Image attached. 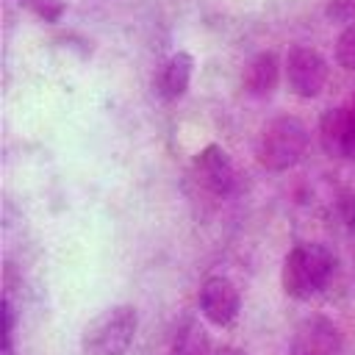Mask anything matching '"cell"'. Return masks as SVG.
Segmentation results:
<instances>
[{
	"label": "cell",
	"mask_w": 355,
	"mask_h": 355,
	"mask_svg": "<svg viewBox=\"0 0 355 355\" xmlns=\"http://www.w3.org/2000/svg\"><path fill=\"white\" fill-rule=\"evenodd\" d=\"M333 269H336V255L330 247L319 241L297 244L283 261V272H280L283 291L291 300H311L327 286Z\"/></svg>",
	"instance_id": "6da1fadb"
},
{
	"label": "cell",
	"mask_w": 355,
	"mask_h": 355,
	"mask_svg": "<svg viewBox=\"0 0 355 355\" xmlns=\"http://www.w3.org/2000/svg\"><path fill=\"white\" fill-rule=\"evenodd\" d=\"M139 313L133 305H111L97 313L80 336L83 355H125L133 344Z\"/></svg>",
	"instance_id": "3957f363"
},
{
	"label": "cell",
	"mask_w": 355,
	"mask_h": 355,
	"mask_svg": "<svg viewBox=\"0 0 355 355\" xmlns=\"http://www.w3.org/2000/svg\"><path fill=\"white\" fill-rule=\"evenodd\" d=\"M241 80H244V92L250 97H258V100L272 97L277 83H280V61H277V55L272 50H263V53L252 55L250 64L244 67V78Z\"/></svg>",
	"instance_id": "30bf717a"
},
{
	"label": "cell",
	"mask_w": 355,
	"mask_h": 355,
	"mask_svg": "<svg viewBox=\"0 0 355 355\" xmlns=\"http://www.w3.org/2000/svg\"><path fill=\"white\" fill-rule=\"evenodd\" d=\"M336 58L347 72H355V25H347L336 42Z\"/></svg>",
	"instance_id": "7c38bea8"
},
{
	"label": "cell",
	"mask_w": 355,
	"mask_h": 355,
	"mask_svg": "<svg viewBox=\"0 0 355 355\" xmlns=\"http://www.w3.org/2000/svg\"><path fill=\"white\" fill-rule=\"evenodd\" d=\"M214 355H247L244 349H236V347H222L219 352H214Z\"/></svg>",
	"instance_id": "2e32d148"
},
{
	"label": "cell",
	"mask_w": 355,
	"mask_h": 355,
	"mask_svg": "<svg viewBox=\"0 0 355 355\" xmlns=\"http://www.w3.org/2000/svg\"><path fill=\"white\" fill-rule=\"evenodd\" d=\"M36 17H42L44 22H58L64 14V3L61 0H22Z\"/></svg>",
	"instance_id": "4fadbf2b"
},
{
	"label": "cell",
	"mask_w": 355,
	"mask_h": 355,
	"mask_svg": "<svg viewBox=\"0 0 355 355\" xmlns=\"http://www.w3.org/2000/svg\"><path fill=\"white\" fill-rule=\"evenodd\" d=\"M169 355H214L205 327L200 322H194V319H186L172 336Z\"/></svg>",
	"instance_id": "8fae6325"
},
{
	"label": "cell",
	"mask_w": 355,
	"mask_h": 355,
	"mask_svg": "<svg viewBox=\"0 0 355 355\" xmlns=\"http://www.w3.org/2000/svg\"><path fill=\"white\" fill-rule=\"evenodd\" d=\"M11 336H14V308L3 300V355H11Z\"/></svg>",
	"instance_id": "9a60e30c"
},
{
	"label": "cell",
	"mask_w": 355,
	"mask_h": 355,
	"mask_svg": "<svg viewBox=\"0 0 355 355\" xmlns=\"http://www.w3.org/2000/svg\"><path fill=\"white\" fill-rule=\"evenodd\" d=\"M191 175L214 197L225 200V197H230L236 191V166H233L227 150L219 147V144H208L194 155Z\"/></svg>",
	"instance_id": "5b68a950"
},
{
	"label": "cell",
	"mask_w": 355,
	"mask_h": 355,
	"mask_svg": "<svg viewBox=\"0 0 355 355\" xmlns=\"http://www.w3.org/2000/svg\"><path fill=\"white\" fill-rule=\"evenodd\" d=\"M319 141L322 150L333 158L355 155V105L327 108L319 119Z\"/></svg>",
	"instance_id": "8992f818"
},
{
	"label": "cell",
	"mask_w": 355,
	"mask_h": 355,
	"mask_svg": "<svg viewBox=\"0 0 355 355\" xmlns=\"http://www.w3.org/2000/svg\"><path fill=\"white\" fill-rule=\"evenodd\" d=\"M327 61L319 50L313 47H305V44H297L288 50L286 55V80H288V89L291 94L302 97V100H311L316 97L324 83H327Z\"/></svg>",
	"instance_id": "277c9868"
},
{
	"label": "cell",
	"mask_w": 355,
	"mask_h": 355,
	"mask_svg": "<svg viewBox=\"0 0 355 355\" xmlns=\"http://www.w3.org/2000/svg\"><path fill=\"white\" fill-rule=\"evenodd\" d=\"M241 308V297L239 288L227 280V277H208L200 286V313L211 322V324H230L239 316Z\"/></svg>",
	"instance_id": "ba28073f"
},
{
	"label": "cell",
	"mask_w": 355,
	"mask_h": 355,
	"mask_svg": "<svg viewBox=\"0 0 355 355\" xmlns=\"http://www.w3.org/2000/svg\"><path fill=\"white\" fill-rule=\"evenodd\" d=\"M352 105H355V100H352Z\"/></svg>",
	"instance_id": "e0dca14e"
},
{
	"label": "cell",
	"mask_w": 355,
	"mask_h": 355,
	"mask_svg": "<svg viewBox=\"0 0 355 355\" xmlns=\"http://www.w3.org/2000/svg\"><path fill=\"white\" fill-rule=\"evenodd\" d=\"M191 72H194V58L186 53V50H178L172 53L161 69H158V78H155V92L161 94V100L172 103V100H180L191 83Z\"/></svg>",
	"instance_id": "9c48e42d"
},
{
	"label": "cell",
	"mask_w": 355,
	"mask_h": 355,
	"mask_svg": "<svg viewBox=\"0 0 355 355\" xmlns=\"http://www.w3.org/2000/svg\"><path fill=\"white\" fill-rule=\"evenodd\" d=\"M308 128L300 116L280 114L261 128L255 141V158L269 172H286L300 164L308 150Z\"/></svg>",
	"instance_id": "7a4b0ae2"
},
{
	"label": "cell",
	"mask_w": 355,
	"mask_h": 355,
	"mask_svg": "<svg viewBox=\"0 0 355 355\" xmlns=\"http://www.w3.org/2000/svg\"><path fill=\"white\" fill-rule=\"evenodd\" d=\"M341 333L327 316H308L291 336L288 355H338Z\"/></svg>",
	"instance_id": "52a82bcc"
},
{
	"label": "cell",
	"mask_w": 355,
	"mask_h": 355,
	"mask_svg": "<svg viewBox=\"0 0 355 355\" xmlns=\"http://www.w3.org/2000/svg\"><path fill=\"white\" fill-rule=\"evenodd\" d=\"M327 17H330L333 22L355 25V0H330V6H327Z\"/></svg>",
	"instance_id": "5bb4252c"
}]
</instances>
